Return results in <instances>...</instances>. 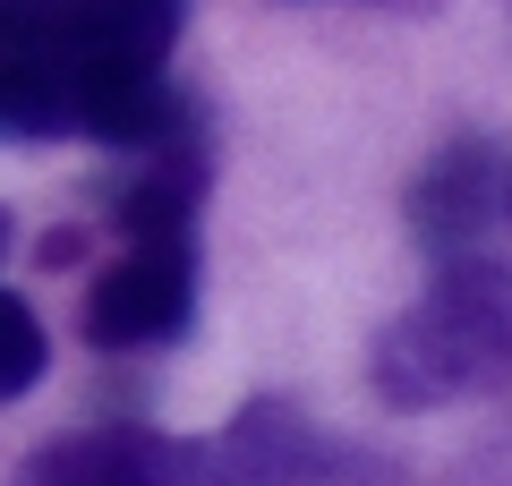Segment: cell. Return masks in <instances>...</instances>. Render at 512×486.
Returning a JSON list of instances; mask_svg holds the SVG:
<instances>
[{
    "label": "cell",
    "instance_id": "obj_8",
    "mask_svg": "<svg viewBox=\"0 0 512 486\" xmlns=\"http://www.w3.org/2000/svg\"><path fill=\"white\" fill-rule=\"evenodd\" d=\"M77 0H0V35H18V26H60Z\"/></svg>",
    "mask_w": 512,
    "mask_h": 486
},
{
    "label": "cell",
    "instance_id": "obj_7",
    "mask_svg": "<svg viewBox=\"0 0 512 486\" xmlns=\"http://www.w3.org/2000/svg\"><path fill=\"white\" fill-rule=\"evenodd\" d=\"M52 367V342H43V316L18 299V290H0V401H18L43 384Z\"/></svg>",
    "mask_w": 512,
    "mask_h": 486
},
{
    "label": "cell",
    "instance_id": "obj_6",
    "mask_svg": "<svg viewBox=\"0 0 512 486\" xmlns=\"http://www.w3.org/2000/svg\"><path fill=\"white\" fill-rule=\"evenodd\" d=\"M0 137H77V60L60 43V26H18L0 35Z\"/></svg>",
    "mask_w": 512,
    "mask_h": 486
},
{
    "label": "cell",
    "instance_id": "obj_10",
    "mask_svg": "<svg viewBox=\"0 0 512 486\" xmlns=\"http://www.w3.org/2000/svg\"><path fill=\"white\" fill-rule=\"evenodd\" d=\"M504 214H512V188H504Z\"/></svg>",
    "mask_w": 512,
    "mask_h": 486
},
{
    "label": "cell",
    "instance_id": "obj_5",
    "mask_svg": "<svg viewBox=\"0 0 512 486\" xmlns=\"http://www.w3.org/2000/svg\"><path fill=\"white\" fill-rule=\"evenodd\" d=\"M9 486H205V444L163 427H77L35 444Z\"/></svg>",
    "mask_w": 512,
    "mask_h": 486
},
{
    "label": "cell",
    "instance_id": "obj_9",
    "mask_svg": "<svg viewBox=\"0 0 512 486\" xmlns=\"http://www.w3.org/2000/svg\"><path fill=\"white\" fill-rule=\"evenodd\" d=\"M9 239H18V214H9V205H0V256H9Z\"/></svg>",
    "mask_w": 512,
    "mask_h": 486
},
{
    "label": "cell",
    "instance_id": "obj_1",
    "mask_svg": "<svg viewBox=\"0 0 512 486\" xmlns=\"http://www.w3.org/2000/svg\"><path fill=\"white\" fill-rule=\"evenodd\" d=\"M367 384L384 410H453L478 393H512V265L504 256H444L436 282L402 307L367 350Z\"/></svg>",
    "mask_w": 512,
    "mask_h": 486
},
{
    "label": "cell",
    "instance_id": "obj_2",
    "mask_svg": "<svg viewBox=\"0 0 512 486\" xmlns=\"http://www.w3.org/2000/svg\"><path fill=\"white\" fill-rule=\"evenodd\" d=\"M205 444V486H384L376 461L325 435L299 401L256 393L248 410H231L222 435H197Z\"/></svg>",
    "mask_w": 512,
    "mask_h": 486
},
{
    "label": "cell",
    "instance_id": "obj_4",
    "mask_svg": "<svg viewBox=\"0 0 512 486\" xmlns=\"http://www.w3.org/2000/svg\"><path fill=\"white\" fill-rule=\"evenodd\" d=\"M504 188H512V154L495 137H453L427 154V171L410 180L402 214H410V239L427 256H478L487 231L504 222Z\"/></svg>",
    "mask_w": 512,
    "mask_h": 486
},
{
    "label": "cell",
    "instance_id": "obj_3",
    "mask_svg": "<svg viewBox=\"0 0 512 486\" xmlns=\"http://www.w3.org/2000/svg\"><path fill=\"white\" fill-rule=\"evenodd\" d=\"M197 316V231L180 239H128L86 290V333L94 350H163Z\"/></svg>",
    "mask_w": 512,
    "mask_h": 486
}]
</instances>
